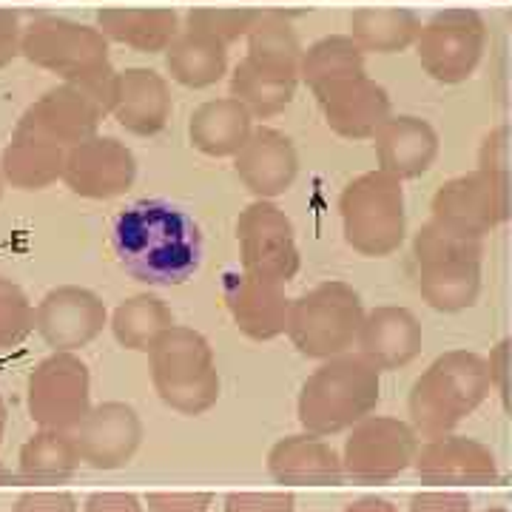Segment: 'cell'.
Wrapping results in <instances>:
<instances>
[{
    "instance_id": "cell-49",
    "label": "cell",
    "mask_w": 512,
    "mask_h": 512,
    "mask_svg": "<svg viewBox=\"0 0 512 512\" xmlns=\"http://www.w3.org/2000/svg\"><path fill=\"white\" fill-rule=\"evenodd\" d=\"M0 194H3V165H0Z\"/></svg>"
},
{
    "instance_id": "cell-12",
    "label": "cell",
    "mask_w": 512,
    "mask_h": 512,
    "mask_svg": "<svg viewBox=\"0 0 512 512\" xmlns=\"http://www.w3.org/2000/svg\"><path fill=\"white\" fill-rule=\"evenodd\" d=\"M239 262L245 274L288 285L299 274V245L291 217L271 200L251 202L237 220Z\"/></svg>"
},
{
    "instance_id": "cell-3",
    "label": "cell",
    "mask_w": 512,
    "mask_h": 512,
    "mask_svg": "<svg viewBox=\"0 0 512 512\" xmlns=\"http://www.w3.org/2000/svg\"><path fill=\"white\" fill-rule=\"evenodd\" d=\"M493 390L490 365L473 350H447L410 387V424L424 439L453 433Z\"/></svg>"
},
{
    "instance_id": "cell-16",
    "label": "cell",
    "mask_w": 512,
    "mask_h": 512,
    "mask_svg": "<svg viewBox=\"0 0 512 512\" xmlns=\"http://www.w3.org/2000/svg\"><path fill=\"white\" fill-rule=\"evenodd\" d=\"M109 325L103 299L80 285H60L35 308V330L55 353H74L94 342Z\"/></svg>"
},
{
    "instance_id": "cell-45",
    "label": "cell",
    "mask_w": 512,
    "mask_h": 512,
    "mask_svg": "<svg viewBox=\"0 0 512 512\" xmlns=\"http://www.w3.org/2000/svg\"><path fill=\"white\" fill-rule=\"evenodd\" d=\"M83 512H146V507L131 493H94L86 498Z\"/></svg>"
},
{
    "instance_id": "cell-48",
    "label": "cell",
    "mask_w": 512,
    "mask_h": 512,
    "mask_svg": "<svg viewBox=\"0 0 512 512\" xmlns=\"http://www.w3.org/2000/svg\"><path fill=\"white\" fill-rule=\"evenodd\" d=\"M484 512H510L507 507H490V510H484Z\"/></svg>"
},
{
    "instance_id": "cell-37",
    "label": "cell",
    "mask_w": 512,
    "mask_h": 512,
    "mask_svg": "<svg viewBox=\"0 0 512 512\" xmlns=\"http://www.w3.org/2000/svg\"><path fill=\"white\" fill-rule=\"evenodd\" d=\"M35 330V308L18 282L0 276V348H15Z\"/></svg>"
},
{
    "instance_id": "cell-23",
    "label": "cell",
    "mask_w": 512,
    "mask_h": 512,
    "mask_svg": "<svg viewBox=\"0 0 512 512\" xmlns=\"http://www.w3.org/2000/svg\"><path fill=\"white\" fill-rule=\"evenodd\" d=\"M379 168L396 180H416L427 174L439 157V131L416 114H393L376 137Z\"/></svg>"
},
{
    "instance_id": "cell-18",
    "label": "cell",
    "mask_w": 512,
    "mask_h": 512,
    "mask_svg": "<svg viewBox=\"0 0 512 512\" xmlns=\"http://www.w3.org/2000/svg\"><path fill=\"white\" fill-rule=\"evenodd\" d=\"M80 458L94 470H120L134 458L143 441V421L131 404L106 402L89 410L74 430Z\"/></svg>"
},
{
    "instance_id": "cell-25",
    "label": "cell",
    "mask_w": 512,
    "mask_h": 512,
    "mask_svg": "<svg viewBox=\"0 0 512 512\" xmlns=\"http://www.w3.org/2000/svg\"><path fill=\"white\" fill-rule=\"evenodd\" d=\"M421 342L424 333L416 313L399 305H382L365 316L356 345L359 353L384 373L410 365L421 353Z\"/></svg>"
},
{
    "instance_id": "cell-28",
    "label": "cell",
    "mask_w": 512,
    "mask_h": 512,
    "mask_svg": "<svg viewBox=\"0 0 512 512\" xmlns=\"http://www.w3.org/2000/svg\"><path fill=\"white\" fill-rule=\"evenodd\" d=\"M66 154L69 151L57 143H49L46 137H40L29 128L15 126V134H12L9 146L0 157L3 180L12 188H20V191L49 188L57 180H63Z\"/></svg>"
},
{
    "instance_id": "cell-22",
    "label": "cell",
    "mask_w": 512,
    "mask_h": 512,
    "mask_svg": "<svg viewBox=\"0 0 512 512\" xmlns=\"http://www.w3.org/2000/svg\"><path fill=\"white\" fill-rule=\"evenodd\" d=\"M316 103L322 106L330 131L345 140H373L376 131L393 117L390 94L367 74L333 86L330 92L316 97Z\"/></svg>"
},
{
    "instance_id": "cell-43",
    "label": "cell",
    "mask_w": 512,
    "mask_h": 512,
    "mask_svg": "<svg viewBox=\"0 0 512 512\" xmlns=\"http://www.w3.org/2000/svg\"><path fill=\"white\" fill-rule=\"evenodd\" d=\"M15 512H77L72 493H23Z\"/></svg>"
},
{
    "instance_id": "cell-13",
    "label": "cell",
    "mask_w": 512,
    "mask_h": 512,
    "mask_svg": "<svg viewBox=\"0 0 512 512\" xmlns=\"http://www.w3.org/2000/svg\"><path fill=\"white\" fill-rule=\"evenodd\" d=\"M419 456V433L393 416H367L345 439V476L359 484H387L413 467Z\"/></svg>"
},
{
    "instance_id": "cell-39",
    "label": "cell",
    "mask_w": 512,
    "mask_h": 512,
    "mask_svg": "<svg viewBox=\"0 0 512 512\" xmlns=\"http://www.w3.org/2000/svg\"><path fill=\"white\" fill-rule=\"evenodd\" d=\"M490 365V379H493V390L501 396L504 407L512 413V336L501 339L487 359Z\"/></svg>"
},
{
    "instance_id": "cell-38",
    "label": "cell",
    "mask_w": 512,
    "mask_h": 512,
    "mask_svg": "<svg viewBox=\"0 0 512 512\" xmlns=\"http://www.w3.org/2000/svg\"><path fill=\"white\" fill-rule=\"evenodd\" d=\"M293 493H231L225 512H293Z\"/></svg>"
},
{
    "instance_id": "cell-11",
    "label": "cell",
    "mask_w": 512,
    "mask_h": 512,
    "mask_svg": "<svg viewBox=\"0 0 512 512\" xmlns=\"http://www.w3.org/2000/svg\"><path fill=\"white\" fill-rule=\"evenodd\" d=\"M26 407L43 430L74 433L92 410V376L74 353H52L32 370Z\"/></svg>"
},
{
    "instance_id": "cell-47",
    "label": "cell",
    "mask_w": 512,
    "mask_h": 512,
    "mask_svg": "<svg viewBox=\"0 0 512 512\" xmlns=\"http://www.w3.org/2000/svg\"><path fill=\"white\" fill-rule=\"evenodd\" d=\"M3 433H6V404L0 399V441H3Z\"/></svg>"
},
{
    "instance_id": "cell-8",
    "label": "cell",
    "mask_w": 512,
    "mask_h": 512,
    "mask_svg": "<svg viewBox=\"0 0 512 512\" xmlns=\"http://www.w3.org/2000/svg\"><path fill=\"white\" fill-rule=\"evenodd\" d=\"M365 316L359 291L348 282L330 279L293 299L285 333L302 356L325 362L359 342Z\"/></svg>"
},
{
    "instance_id": "cell-24",
    "label": "cell",
    "mask_w": 512,
    "mask_h": 512,
    "mask_svg": "<svg viewBox=\"0 0 512 512\" xmlns=\"http://www.w3.org/2000/svg\"><path fill=\"white\" fill-rule=\"evenodd\" d=\"M268 473L291 487H333L345 478V464L325 436L305 430L276 441L268 453Z\"/></svg>"
},
{
    "instance_id": "cell-10",
    "label": "cell",
    "mask_w": 512,
    "mask_h": 512,
    "mask_svg": "<svg viewBox=\"0 0 512 512\" xmlns=\"http://www.w3.org/2000/svg\"><path fill=\"white\" fill-rule=\"evenodd\" d=\"M487 52V23L476 9H444L421 26L416 57L427 77L458 86L476 74Z\"/></svg>"
},
{
    "instance_id": "cell-17",
    "label": "cell",
    "mask_w": 512,
    "mask_h": 512,
    "mask_svg": "<svg viewBox=\"0 0 512 512\" xmlns=\"http://www.w3.org/2000/svg\"><path fill=\"white\" fill-rule=\"evenodd\" d=\"M174 111L171 86L163 74L143 66L114 72L109 86V114L137 137L160 134Z\"/></svg>"
},
{
    "instance_id": "cell-5",
    "label": "cell",
    "mask_w": 512,
    "mask_h": 512,
    "mask_svg": "<svg viewBox=\"0 0 512 512\" xmlns=\"http://www.w3.org/2000/svg\"><path fill=\"white\" fill-rule=\"evenodd\" d=\"M157 396L183 416H202L220 402V370L200 330L174 325L148 350Z\"/></svg>"
},
{
    "instance_id": "cell-29",
    "label": "cell",
    "mask_w": 512,
    "mask_h": 512,
    "mask_svg": "<svg viewBox=\"0 0 512 512\" xmlns=\"http://www.w3.org/2000/svg\"><path fill=\"white\" fill-rule=\"evenodd\" d=\"M296 86H299V72L276 69L248 55L239 60L231 74V97H237L259 120L276 117L288 109L293 103Z\"/></svg>"
},
{
    "instance_id": "cell-32",
    "label": "cell",
    "mask_w": 512,
    "mask_h": 512,
    "mask_svg": "<svg viewBox=\"0 0 512 512\" xmlns=\"http://www.w3.org/2000/svg\"><path fill=\"white\" fill-rule=\"evenodd\" d=\"M365 72V52L350 35H328L316 40L305 49L299 63V80L313 92V97H322L333 86L353 80Z\"/></svg>"
},
{
    "instance_id": "cell-33",
    "label": "cell",
    "mask_w": 512,
    "mask_h": 512,
    "mask_svg": "<svg viewBox=\"0 0 512 512\" xmlns=\"http://www.w3.org/2000/svg\"><path fill=\"white\" fill-rule=\"evenodd\" d=\"M111 333L126 350H148L163 336L165 330L174 328V313L154 293H137L123 299L111 313Z\"/></svg>"
},
{
    "instance_id": "cell-35",
    "label": "cell",
    "mask_w": 512,
    "mask_h": 512,
    "mask_svg": "<svg viewBox=\"0 0 512 512\" xmlns=\"http://www.w3.org/2000/svg\"><path fill=\"white\" fill-rule=\"evenodd\" d=\"M83 464L74 433L63 430H43L35 433L32 439L23 444L20 450V473L37 481H57L77 473Z\"/></svg>"
},
{
    "instance_id": "cell-26",
    "label": "cell",
    "mask_w": 512,
    "mask_h": 512,
    "mask_svg": "<svg viewBox=\"0 0 512 512\" xmlns=\"http://www.w3.org/2000/svg\"><path fill=\"white\" fill-rule=\"evenodd\" d=\"M97 29L120 46L143 55H160L177 40L180 15L168 6H109L97 12Z\"/></svg>"
},
{
    "instance_id": "cell-46",
    "label": "cell",
    "mask_w": 512,
    "mask_h": 512,
    "mask_svg": "<svg viewBox=\"0 0 512 512\" xmlns=\"http://www.w3.org/2000/svg\"><path fill=\"white\" fill-rule=\"evenodd\" d=\"M342 512H399L396 504H390L387 498H379V495H367V498H359L348 504Z\"/></svg>"
},
{
    "instance_id": "cell-51",
    "label": "cell",
    "mask_w": 512,
    "mask_h": 512,
    "mask_svg": "<svg viewBox=\"0 0 512 512\" xmlns=\"http://www.w3.org/2000/svg\"><path fill=\"white\" fill-rule=\"evenodd\" d=\"M464 3H467V0H464Z\"/></svg>"
},
{
    "instance_id": "cell-15",
    "label": "cell",
    "mask_w": 512,
    "mask_h": 512,
    "mask_svg": "<svg viewBox=\"0 0 512 512\" xmlns=\"http://www.w3.org/2000/svg\"><path fill=\"white\" fill-rule=\"evenodd\" d=\"M137 160L134 151L117 137L94 134L80 146L69 148L63 183L83 200H114L134 185Z\"/></svg>"
},
{
    "instance_id": "cell-27",
    "label": "cell",
    "mask_w": 512,
    "mask_h": 512,
    "mask_svg": "<svg viewBox=\"0 0 512 512\" xmlns=\"http://www.w3.org/2000/svg\"><path fill=\"white\" fill-rule=\"evenodd\" d=\"M254 134V114L237 97H217L194 109L188 140L205 157H237Z\"/></svg>"
},
{
    "instance_id": "cell-19",
    "label": "cell",
    "mask_w": 512,
    "mask_h": 512,
    "mask_svg": "<svg viewBox=\"0 0 512 512\" xmlns=\"http://www.w3.org/2000/svg\"><path fill=\"white\" fill-rule=\"evenodd\" d=\"M413 467L424 484L441 487H487L501 476L498 458L487 444L453 433L421 444Z\"/></svg>"
},
{
    "instance_id": "cell-41",
    "label": "cell",
    "mask_w": 512,
    "mask_h": 512,
    "mask_svg": "<svg viewBox=\"0 0 512 512\" xmlns=\"http://www.w3.org/2000/svg\"><path fill=\"white\" fill-rule=\"evenodd\" d=\"M478 168L495 171V174H510V131L495 128L484 137L478 151Z\"/></svg>"
},
{
    "instance_id": "cell-20",
    "label": "cell",
    "mask_w": 512,
    "mask_h": 512,
    "mask_svg": "<svg viewBox=\"0 0 512 512\" xmlns=\"http://www.w3.org/2000/svg\"><path fill=\"white\" fill-rule=\"evenodd\" d=\"M234 168L242 185L256 200L282 197L299 174V154L288 134L271 126L254 128L251 140L234 157Z\"/></svg>"
},
{
    "instance_id": "cell-14",
    "label": "cell",
    "mask_w": 512,
    "mask_h": 512,
    "mask_svg": "<svg viewBox=\"0 0 512 512\" xmlns=\"http://www.w3.org/2000/svg\"><path fill=\"white\" fill-rule=\"evenodd\" d=\"M109 114V97L86 86L60 83L55 89L43 92L29 109L23 111L18 126L46 137L60 148L80 146L97 134L103 117Z\"/></svg>"
},
{
    "instance_id": "cell-44",
    "label": "cell",
    "mask_w": 512,
    "mask_h": 512,
    "mask_svg": "<svg viewBox=\"0 0 512 512\" xmlns=\"http://www.w3.org/2000/svg\"><path fill=\"white\" fill-rule=\"evenodd\" d=\"M23 26L12 9H0V69H6L20 55Z\"/></svg>"
},
{
    "instance_id": "cell-42",
    "label": "cell",
    "mask_w": 512,
    "mask_h": 512,
    "mask_svg": "<svg viewBox=\"0 0 512 512\" xmlns=\"http://www.w3.org/2000/svg\"><path fill=\"white\" fill-rule=\"evenodd\" d=\"M473 501L470 495L456 493V490H430V493H416L410 498V512H470Z\"/></svg>"
},
{
    "instance_id": "cell-30",
    "label": "cell",
    "mask_w": 512,
    "mask_h": 512,
    "mask_svg": "<svg viewBox=\"0 0 512 512\" xmlns=\"http://www.w3.org/2000/svg\"><path fill=\"white\" fill-rule=\"evenodd\" d=\"M165 69L171 80L185 89L217 86L228 72V46L217 37L185 26L165 52Z\"/></svg>"
},
{
    "instance_id": "cell-34",
    "label": "cell",
    "mask_w": 512,
    "mask_h": 512,
    "mask_svg": "<svg viewBox=\"0 0 512 512\" xmlns=\"http://www.w3.org/2000/svg\"><path fill=\"white\" fill-rule=\"evenodd\" d=\"M245 40H248V57L276 66V69L299 72L305 49L299 43L296 29H293L291 15H285L282 9L265 6Z\"/></svg>"
},
{
    "instance_id": "cell-4",
    "label": "cell",
    "mask_w": 512,
    "mask_h": 512,
    "mask_svg": "<svg viewBox=\"0 0 512 512\" xmlns=\"http://www.w3.org/2000/svg\"><path fill=\"white\" fill-rule=\"evenodd\" d=\"M20 55L40 69L57 74L63 83L86 86L109 97L114 69L109 40L97 26L55 15L37 18L23 29Z\"/></svg>"
},
{
    "instance_id": "cell-40",
    "label": "cell",
    "mask_w": 512,
    "mask_h": 512,
    "mask_svg": "<svg viewBox=\"0 0 512 512\" xmlns=\"http://www.w3.org/2000/svg\"><path fill=\"white\" fill-rule=\"evenodd\" d=\"M211 493H148V512H208Z\"/></svg>"
},
{
    "instance_id": "cell-36",
    "label": "cell",
    "mask_w": 512,
    "mask_h": 512,
    "mask_svg": "<svg viewBox=\"0 0 512 512\" xmlns=\"http://www.w3.org/2000/svg\"><path fill=\"white\" fill-rule=\"evenodd\" d=\"M262 9L265 6H197L188 12L185 26L217 37L225 46H231L239 37H248Z\"/></svg>"
},
{
    "instance_id": "cell-50",
    "label": "cell",
    "mask_w": 512,
    "mask_h": 512,
    "mask_svg": "<svg viewBox=\"0 0 512 512\" xmlns=\"http://www.w3.org/2000/svg\"><path fill=\"white\" fill-rule=\"evenodd\" d=\"M3 476H6V473H3V467H0V481H3Z\"/></svg>"
},
{
    "instance_id": "cell-7",
    "label": "cell",
    "mask_w": 512,
    "mask_h": 512,
    "mask_svg": "<svg viewBox=\"0 0 512 512\" xmlns=\"http://www.w3.org/2000/svg\"><path fill=\"white\" fill-rule=\"evenodd\" d=\"M339 214L350 248L370 259L396 254L407 237L402 180L382 168L365 171L345 185Z\"/></svg>"
},
{
    "instance_id": "cell-9",
    "label": "cell",
    "mask_w": 512,
    "mask_h": 512,
    "mask_svg": "<svg viewBox=\"0 0 512 512\" xmlns=\"http://www.w3.org/2000/svg\"><path fill=\"white\" fill-rule=\"evenodd\" d=\"M441 228L464 239H481L512 217V177L476 168L441 185L430 205Z\"/></svg>"
},
{
    "instance_id": "cell-21",
    "label": "cell",
    "mask_w": 512,
    "mask_h": 512,
    "mask_svg": "<svg viewBox=\"0 0 512 512\" xmlns=\"http://www.w3.org/2000/svg\"><path fill=\"white\" fill-rule=\"evenodd\" d=\"M291 302L285 285H276L268 279H256L251 274L225 276V305L231 319L254 342H271L288 330Z\"/></svg>"
},
{
    "instance_id": "cell-1",
    "label": "cell",
    "mask_w": 512,
    "mask_h": 512,
    "mask_svg": "<svg viewBox=\"0 0 512 512\" xmlns=\"http://www.w3.org/2000/svg\"><path fill=\"white\" fill-rule=\"evenodd\" d=\"M111 248L131 279L171 288L200 271L202 231L183 208L165 200H140L114 217Z\"/></svg>"
},
{
    "instance_id": "cell-31",
    "label": "cell",
    "mask_w": 512,
    "mask_h": 512,
    "mask_svg": "<svg viewBox=\"0 0 512 512\" xmlns=\"http://www.w3.org/2000/svg\"><path fill=\"white\" fill-rule=\"evenodd\" d=\"M350 37L359 43L362 52L373 55H396L416 46L421 35V20L416 12L402 6H362L348 20Z\"/></svg>"
},
{
    "instance_id": "cell-2",
    "label": "cell",
    "mask_w": 512,
    "mask_h": 512,
    "mask_svg": "<svg viewBox=\"0 0 512 512\" xmlns=\"http://www.w3.org/2000/svg\"><path fill=\"white\" fill-rule=\"evenodd\" d=\"M382 399V370L362 353L325 359L299 390V424L316 436H336L365 421Z\"/></svg>"
},
{
    "instance_id": "cell-6",
    "label": "cell",
    "mask_w": 512,
    "mask_h": 512,
    "mask_svg": "<svg viewBox=\"0 0 512 512\" xmlns=\"http://www.w3.org/2000/svg\"><path fill=\"white\" fill-rule=\"evenodd\" d=\"M413 259L421 299L433 311L461 313L476 305L481 293V242L450 234L430 220L413 237Z\"/></svg>"
}]
</instances>
